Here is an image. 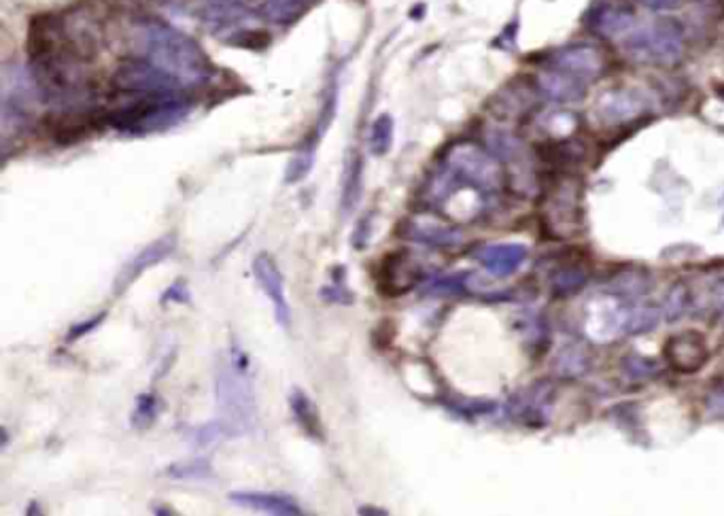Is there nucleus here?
<instances>
[{"label":"nucleus","mask_w":724,"mask_h":516,"mask_svg":"<svg viewBox=\"0 0 724 516\" xmlns=\"http://www.w3.org/2000/svg\"><path fill=\"white\" fill-rule=\"evenodd\" d=\"M633 9L620 0H603L589 11V24L601 34H620L631 28L633 24Z\"/></svg>","instance_id":"nucleus-9"},{"label":"nucleus","mask_w":724,"mask_h":516,"mask_svg":"<svg viewBox=\"0 0 724 516\" xmlns=\"http://www.w3.org/2000/svg\"><path fill=\"white\" fill-rule=\"evenodd\" d=\"M158 398L151 393H143L139 395V400H136V408H134V415H132V425L134 427H149L155 419H158Z\"/></svg>","instance_id":"nucleus-16"},{"label":"nucleus","mask_w":724,"mask_h":516,"mask_svg":"<svg viewBox=\"0 0 724 516\" xmlns=\"http://www.w3.org/2000/svg\"><path fill=\"white\" fill-rule=\"evenodd\" d=\"M166 476L179 480H202L213 476V468L206 459H189V461L185 459L179 463H172V466L166 470Z\"/></svg>","instance_id":"nucleus-14"},{"label":"nucleus","mask_w":724,"mask_h":516,"mask_svg":"<svg viewBox=\"0 0 724 516\" xmlns=\"http://www.w3.org/2000/svg\"><path fill=\"white\" fill-rule=\"evenodd\" d=\"M289 408L293 412V417L300 423V427L306 432V436H310L313 440L321 442L325 438L323 434V425H321V417L319 410L315 406V402L308 398V393H304L300 387H293L289 393Z\"/></svg>","instance_id":"nucleus-12"},{"label":"nucleus","mask_w":724,"mask_h":516,"mask_svg":"<svg viewBox=\"0 0 724 516\" xmlns=\"http://www.w3.org/2000/svg\"><path fill=\"white\" fill-rule=\"evenodd\" d=\"M640 3L648 9H654V11H667V9H676L680 7L682 0H640Z\"/></svg>","instance_id":"nucleus-18"},{"label":"nucleus","mask_w":724,"mask_h":516,"mask_svg":"<svg viewBox=\"0 0 724 516\" xmlns=\"http://www.w3.org/2000/svg\"><path fill=\"white\" fill-rule=\"evenodd\" d=\"M113 88L126 94H168L179 92L181 83L168 77L149 60H126L115 71Z\"/></svg>","instance_id":"nucleus-4"},{"label":"nucleus","mask_w":724,"mask_h":516,"mask_svg":"<svg viewBox=\"0 0 724 516\" xmlns=\"http://www.w3.org/2000/svg\"><path fill=\"white\" fill-rule=\"evenodd\" d=\"M217 400L223 415V427H228V434L245 432L251 425L253 415V395L251 387L243 378V368L223 366L217 374Z\"/></svg>","instance_id":"nucleus-3"},{"label":"nucleus","mask_w":724,"mask_h":516,"mask_svg":"<svg viewBox=\"0 0 724 516\" xmlns=\"http://www.w3.org/2000/svg\"><path fill=\"white\" fill-rule=\"evenodd\" d=\"M179 300V302H183L185 298H187V291H185V287H179V283L177 285H172L168 291H166V296H164V302L166 300Z\"/></svg>","instance_id":"nucleus-19"},{"label":"nucleus","mask_w":724,"mask_h":516,"mask_svg":"<svg viewBox=\"0 0 724 516\" xmlns=\"http://www.w3.org/2000/svg\"><path fill=\"white\" fill-rule=\"evenodd\" d=\"M682 34V26L676 20L663 17L650 28L637 32L633 47L635 51H646L654 60H674L682 51Z\"/></svg>","instance_id":"nucleus-5"},{"label":"nucleus","mask_w":724,"mask_h":516,"mask_svg":"<svg viewBox=\"0 0 724 516\" xmlns=\"http://www.w3.org/2000/svg\"><path fill=\"white\" fill-rule=\"evenodd\" d=\"M319 3L321 0H262L260 7H257V15H260L264 22L289 26L302 20V17L308 11H313Z\"/></svg>","instance_id":"nucleus-10"},{"label":"nucleus","mask_w":724,"mask_h":516,"mask_svg":"<svg viewBox=\"0 0 724 516\" xmlns=\"http://www.w3.org/2000/svg\"><path fill=\"white\" fill-rule=\"evenodd\" d=\"M187 111V100L179 92L141 94L139 100L111 113L109 124L124 132H155L177 124Z\"/></svg>","instance_id":"nucleus-2"},{"label":"nucleus","mask_w":724,"mask_h":516,"mask_svg":"<svg viewBox=\"0 0 724 516\" xmlns=\"http://www.w3.org/2000/svg\"><path fill=\"white\" fill-rule=\"evenodd\" d=\"M561 64L567 66V68H572V71H576V73H593L597 68L595 49L586 47V45H578V47L567 49L565 54H561Z\"/></svg>","instance_id":"nucleus-15"},{"label":"nucleus","mask_w":724,"mask_h":516,"mask_svg":"<svg viewBox=\"0 0 724 516\" xmlns=\"http://www.w3.org/2000/svg\"><path fill=\"white\" fill-rule=\"evenodd\" d=\"M177 249V236L175 234H166L162 238L155 240V243H151L149 247H145L141 253H136L132 260L119 270L117 279L113 283V294H124V291L141 277V274L151 268V266H158L160 262H164L166 257L172 255V251Z\"/></svg>","instance_id":"nucleus-8"},{"label":"nucleus","mask_w":724,"mask_h":516,"mask_svg":"<svg viewBox=\"0 0 724 516\" xmlns=\"http://www.w3.org/2000/svg\"><path fill=\"white\" fill-rule=\"evenodd\" d=\"M100 319H105V315H98V317L90 319V323H81V325H75V328L71 330V334H68V336H66V340H77V338H81L83 334H88V332H92V330L96 328V325L100 323Z\"/></svg>","instance_id":"nucleus-17"},{"label":"nucleus","mask_w":724,"mask_h":516,"mask_svg":"<svg viewBox=\"0 0 724 516\" xmlns=\"http://www.w3.org/2000/svg\"><path fill=\"white\" fill-rule=\"evenodd\" d=\"M253 277L257 283H260L268 300L272 302L277 321L283 325V328H289L291 311H289V302L285 296V281H283V274H281L277 262H274V257H270L268 253L257 255L253 260Z\"/></svg>","instance_id":"nucleus-7"},{"label":"nucleus","mask_w":724,"mask_h":516,"mask_svg":"<svg viewBox=\"0 0 724 516\" xmlns=\"http://www.w3.org/2000/svg\"><path fill=\"white\" fill-rule=\"evenodd\" d=\"M230 500L238 506H245L249 510H260V512H268V514H281V516H293V514H302V508L291 500V497L279 495V493H255V491H245V493H232Z\"/></svg>","instance_id":"nucleus-11"},{"label":"nucleus","mask_w":724,"mask_h":516,"mask_svg":"<svg viewBox=\"0 0 724 516\" xmlns=\"http://www.w3.org/2000/svg\"><path fill=\"white\" fill-rule=\"evenodd\" d=\"M251 13V0H196V20L213 32L243 24Z\"/></svg>","instance_id":"nucleus-6"},{"label":"nucleus","mask_w":724,"mask_h":516,"mask_svg":"<svg viewBox=\"0 0 724 516\" xmlns=\"http://www.w3.org/2000/svg\"><path fill=\"white\" fill-rule=\"evenodd\" d=\"M145 60L158 66L181 85H198L211 77V62L200 45L181 30L160 20H149L139 30Z\"/></svg>","instance_id":"nucleus-1"},{"label":"nucleus","mask_w":724,"mask_h":516,"mask_svg":"<svg viewBox=\"0 0 724 516\" xmlns=\"http://www.w3.org/2000/svg\"><path fill=\"white\" fill-rule=\"evenodd\" d=\"M359 514H387V510H366V508H359Z\"/></svg>","instance_id":"nucleus-20"},{"label":"nucleus","mask_w":724,"mask_h":516,"mask_svg":"<svg viewBox=\"0 0 724 516\" xmlns=\"http://www.w3.org/2000/svg\"><path fill=\"white\" fill-rule=\"evenodd\" d=\"M391 145H393V117L383 113L378 115L376 122L372 124L370 149L372 153H376V156H385Z\"/></svg>","instance_id":"nucleus-13"}]
</instances>
